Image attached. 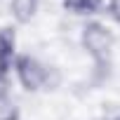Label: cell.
I'll return each instance as SVG.
<instances>
[{
    "label": "cell",
    "mask_w": 120,
    "mask_h": 120,
    "mask_svg": "<svg viewBox=\"0 0 120 120\" xmlns=\"http://www.w3.org/2000/svg\"><path fill=\"white\" fill-rule=\"evenodd\" d=\"M61 5L71 14H94L101 7V0H61Z\"/></svg>",
    "instance_id": "5"
},
{
    "label": "cell",
    "mask_w": 120,
    "mask_h": 120,
    "mask_svg": "<svg viewBox=\"0 0 120 120\" xmlns=\"http://www.w3.org/2000/svg\"><path fill=\"white\" fill-rule=\"evenodd\" d=\"M19 106L10 99V94H0V120H19Z\"/></svg>",
    "instance_id": "6"
},
{
    "label": "cell",
    "mask_w": 120,
    "mask_h": 120,
    "mask_svg": "<svg viewBox=\"0 0 120 120\" xmlns=\"http://www.w3.org/2000/svg\"><path fill=\"white\" fill-rule=\"evenodd\" d=\"M111 120H120V113H118V115H115V118H111Z\"/></svg>",
    "instance_id": "9"
},
{
    "label": "cell",
    "mask_w": 120,
    "mask_h": 120,
    "mask_svg": "<svg viewBox=\"0 0 120 120\" xmlns=\"http://www.w3.org/2000/svg\"><path fill=\"white\" fill-rule=\"evenodd\" d=\"M14 73L17 80L26 92H40V90H56L61 82V73L56 66H45L31 54H17L14 59Z\"/></svg>",
    "instance_id": "2"
},
{
    "label": "cell",
    "mask_w": 120,
    "mask_h": 120,
    "mask_svg": "<svg viewBox=\"0 0 120 120\" xmlns=\"http://www.w3.org/2000/svg\"><path fill=\"white\" fill-rule=\"evenodd\" d=\"M40 0H10V12L17 24H31L38 14Z\"/></svg>",
    "instance_id": "4"
},
{
    "label": "cell",
    "mask_w": 120,
    "mask_h": 120,
    "mask_svg": "<svg viewBox=\"0 0 120 120\" xmlns=\"http://www.w3.org/2000/svg\"><path fill=\"white\" fill-rule=\"evenodd\" d=\"M14 59H17V33L10 26L0 28V73L10 75L14 71Z\"/></svg>",
    "instance_id": "3"
},
{
    "label": "cell",
    "mask_w": 120,
    "mask_h": 120,
    "mask_svg": "<svg viewBox=\"0 0 120 120\" xmlns=\"http://www.w3.org/2000/svg\"><path fill=\"white\" fill-rule=\"evenodd\" d=\"M80 45L94 61V82H104L111 73L113 33L101 21H87L80 33Z\"/></svg>",
    "instance_id": "1"
},
{
    "label": "cell",
    "mask_w": 120,
    "mask_h": 120,
    "mask_svg": "<svg viewBox=\"0 0 120 120\" xmlns=\"http://www.w3.org/2000/svg\"><path fill=\"white\" fill-rule=\"evenodd\" d=\"M7 90H10V75L0 73V94H7Z\"/></svg>",
    "instance_id": "8"
},
{
    "label": "cell",
    "mask_w": 120,
    "mask_h": 120,
    "mask_svg": "<svg viewBox=\"0 0 120 120\" xmlns=\"http://www.w3.org/2000/svg\"><path fill=\"white\" fill-rule=\"evenodd\" d=\"M108 14L115 24H120V0H108Z\"/></svg>",
    "instance_id": "7"
}]
</instances>
